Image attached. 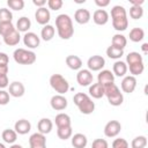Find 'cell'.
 <instances>
[{
    "instance_id": "obj_1",
    "label": "cell",
    "mask_w": 148,
    "mask_h": 148,
    "mask_svg": "<svg viewBox=\"0 0 148 148\" xmlns=\"http://www.w3.org/2000/svg\"><path fill=\"white\" fill-rule=\"evenodd\" d=\"M56 27L61 39H69L74 34L72 18L67 14H60L56 17Z\"/></svg>"
},
{
    "instance_id": "obj_2",
    "label": "cell",
    "mask_w": 148,
    "mask_h": 148,
    "mask_svg": "<svg viewBox=\"0 0 148 148\" xmlns=\"http://www.w3.org/2000/svg\"><path fill=\"white\" fill-rule=\"evenodd\" d=\"M111 17H112V25L118 31H124L128 27V20L126 15V9L123 6H114L111 9Z\"/></svg>"
},
{
    "instance_id": "obj_3",
    "label": "cell",
    "mask_w": 148,
    "mask_h": 148,
    "mask_svg": "<svg viewBox=\"0 0 148 148\" xmlns=\"http://www.w3.org/2000/svg\"><path fill=\"white\" fill-rule=\"evenodd\" d=\"M74 104L79 108L80 112L83 114H90L95 110V103L92 99L84 92H77L73 97Z\"/></svg>"
},
{
    "instance_id": "obj_4",
    "label": "cell",
    "mask_w": 148,
    "mask_h": 148,
    "mask_svg": "<svg viewBox=\"0 0 148 148\" xmlns=\"http://www.w3.org/2000/svg\"><path fill=\"white\" fill-rule=\"evenodd\" d=\"M104 95L108 97L109 103H110L111 105H113V106L120 105V104L123 103V101H124L123 94L120 92L119 88H118L114 83L104 87Z\"/></svg>"
},
{
    "instance_id": "obj_5",
    "label": "cell",
    "mask_w": 148,
    "mask_h": 148,
    "mask_svg": "<svg viewBox=\"0 0 148 148\" xmlns=\"http://www.w3.org/2000/svg\"><path fill=\"white\" fill-rule=\"evenodd\" d=\"M14 60L20 65H31L36 61V54L32 51L24 49H16L13 53Z\"/></svg>"
},
{
    "instance_id": "obj_6",
    "label": "cell",
    "mask_w": 148,
    "mask_h": 148,
    "mask_svg": "<svg viewBox=\"0 0 148 148\" xmlns=\"http://www.w3.org/2000/svg\"><path fill=\"white\" fill-rule=\"evenodd\" d=\"M50 84H51V87L57 92H59V95H62V94L67 92L68 89H69V84H68L67 80L62 75H60V74H53V75H51V77H50Z\"/></svg>"
},
{
    "instance_id": "obj_7",
    "label": "cell",
    "mask_w": 148,
    "mask_h": 148,
    "mask_svg": "<svg viewBox=\"0 0 148 148\" xmlns=\"http://www.w3.org/2000/svg\"><path fill=\"white\" fill-rule=\"evenodd\" d=\"M120 130H121V125H120L119 121H117V120H110L105 125V127H104V134L108 138H114V136H117L119 134Z\"/></svg>"
},
{
    "instance_id": "obj_8",
    "label": "cell",
    "mask_w": 148,
    "mask_h": 148,
    "mask_svg": "<svg viewBox=\"0 0 148 148\" xmlns=\"http://www.w3.org/2000/svg\"><path fill=\"white\" fill-rule=\"evenodd\" d=\"M87 65H88V68H89L90 72L91 71L96 72V71H101L105 66V60L101 56H92L88 59Z\"/></svg>"
},
{
    "instance_id": "obj_9",
    "label": "cell",
    "mask_w": 148,
    "mask_h": 148,
    "mask_svg": "<svg viewBox=\"0 0 148 148\" xmlns=\"http://www.w3.org/2000/svg\"><path fill=\"white\" fill-rule=\"evenodd\" d=\"M30 148H46V138L42 133H34L29 138Z\"/></svg>"
},
{
    "instance_id": "obj_10",
    "label": "cell",
    "mask_w": 148,
    "mask_h": 148,
    "mask_svg": "<svg viewBox=\"0 0 148 148\" xmlns=\"http://www.w3.org/2000/svg\"><path fill=\"white\" fill-rule=\"evenodd\" d=\"M76 81L80 86L86 87L92 82V74L89 69H81L76 74Z\"/></svg>"
},
{
    "instance_id": "obj_11",
    "label": "cell",
    "mask_w": 148,
    "mask_h": 148,
    "mask_svg": "<svg viewBox=\"0 0 148 148\" xmlns=\"http://www.w3.org/2000/svg\"><path fill=\"white\" fill-rule=\"evenodd\" d=\"M97 80L99 84H102L103 87H106V86H110L114 82V75L113 73H111V71H108V69H104V71H101L98 76H97Z\"/></svg>"
},
{
    "instance_id": "obj_12",
    "label": "cell",
    "mask_w": 148,
    "mask_h": 148,
    "mask_svg": "<svg viewBox=\"0 0 148 148\" xmlns=\"http://www.w3.org/2000/svg\"><path fill=\"white\" fill-rule=\"evenodd\" d=\"M51 108L56 111H61L67 108V99L62 95H54L50 101Z\"/></svg>"
},
{
    "instance_id": "obj_13",
    "label": "cell",
    "mask_w": 148,
    "mask_h": 148,
    "mask_svg": "<svg viewBox=\"0 0 148 148\" xmlns=\"http://www.w3.org/2000/svg\"><path fill=\"white\" fill-rule=\"evenodd\" d=\"M23 43L29 49H36L39 46L40 39L35 32H25V35L23 36Z\"/></svg>"
},
{
    "instance_id": "obj_14",
    "label": "cell",
    "mask_w": 148,
    "mask_h": 148,
    "mask_svg": "<svg viewBox=\"0 0 148 148\" xmlns=\"http://www.w3.org/2000/svg\"><path fill=\"white\" fill-rule=\"evenodd\" d=\"M136 87V79L132 75H127L121 81V89L124 92H127V94H131L134 91Z\"/></svg>"
},
{
    "instance_id": "obj_15",
    "label": "cell",
    "mask_w": 148,
    "mask_h": 148,
    "mask_svg": "<svg viewBox=\"0 0 148 148\" xmlns=\"http://www.w3.org/2000/svg\"><path fill=\"white\" fill-rule=\"evenodd\" d=\"M50 17H51L50 12L45 7L38 8L36 10V13H35V18H36L37 23H39L42 25H46L49 23V21H50Z\"/></svg>"
},
{
    "instance_id": "obj_16",
    "label": "cell",
    "mask_w": 148,
    "mask_h": 148,
    "mask_svg": "<svg viewBox=\"0 0 148 148\" xmlns=\"http://www.w3.org/2000/svg\"><path fill=\"white\" fill-rule=\"evenodd\" d=\"M24 91H25V89H24L23 83H21L18 81H14L9 84V91L8 92L13 97H21L24 95Z\"/></svg>"
},
{
    "instance_id": "obj_17",
    "label": "cell",
    "mask_w": 148,
    "mask_h": 148,
    "mask_svg": "<svg viewBox=\"0 0 148 148\" xmlns=\"http://www.w3.org/2000/svg\"><path fill=\"white\" fill-rule=\"evenodd\" d=\"M74 20L79 24H86L90 21V12L84 8H80L74 14Z\"/></svg>"
},
{
    "instance_id": "obj_18",
    "label": "cell",
    "mask_w": 148,
    "mask_h": 148,
    "mask_svg": "<svg viewBox=\"0 0 148 148\" xmlns=\"http://www.w3.org/2000/svg\"><path fill=\"white\" fill-rule=\"evenodd\" d=\"M92 20L98 25H104L109 21V14L104 9H97L92 14Z\"/></svg>"
},
{
    "instance_id": "obj_19",
    "label": "cell",
    "mask_w": 148,
    "mask_h": 148,
    "mask_svg": "<svg viewBox=\"0 0 148 148\" xmlns=\"http://www.w3.org/2000/svg\"><path fill=\"white\" fill-rule=\"evenodd\" d=\"M14 130L16 133L21 134V135H24L27 133L30 132L31 130V124L27 120V119H20L15 123V126H14Z\"/></svg>"
},
{
    "instance_id": "obj_20",
    "label": "cell",
    "mask_w": 148,
    "mask_h": 148,
    "mask_svg": "<svg viewBox=\"0 0 148 148\" xmlns=\"http://www.w3.org/2000/svg\"><path fill=\"white\" fill-rule=\"evenodd\" d=\"M52 127H53V124H52V121L49 118H42L38 121V124H37L38 133H42L44 135L47 134V133H50L51 130H52Z\"/></svg>"
},
{
    "instance_id": "obj_21",
    "label": "cell",
    "mask_w": 148,
    "mask_h": 148,
    "mask_svg": "<svg viewBox=\"0 0 148 148\" xmlns=\"http://www.w3.org/2000/svg\"><path fill=\"white\" fill-rule=\"evenodd\" d=\"M88 143V139L82 133H76L72 136V146L74 148H84Z\"/></svg>"
},
{
    "instance_id": "obj_22",
    "label": "cell",
    "mask_w": 148,
    "mask_h": 148,
    "mask_svg": "<svg viewBox=\"0 0 148 148\" xmlns=\"http://www.w3.org/2000/svg\"><path fill=\"white\" fill-rule=\"evenodd\" d=\"M21 39V36H20V32L15 29L14 31H12L9 35H7L6 37H3V42L9 45V46H14V45H17L18 42Z\"/></svg>"
},
{
    "instance_id": "obj_23",
    "label": "cell",
    "mask_w": 148,
    "mask_h": 148,
    "mask_svg": "<svg viewBox=\"0 0 148 148\" xmlns=\"http://www.w3.org/2000/svg\"><path fill=\"white\" fill-rule=\"evenodd\" d=\"M66 65L71 68V69H74V71H76V69H80L81 68V66H82V60L77 57V56H68L67 58H66Z\"/></svg>"
},
{
    "instance_id": "obj_24",
    "label": "cell",
    "mask_w": 148,
    "mask_h": 148,
    "mask_svg": "<svg viewBox=\"0 0 148 148\" xmlns=\"http://www.w3.org/2000/svg\"><path fill=\"white\" fill-rule=\"evenodd\" d=\"M89 94L94 98H102L104 96V87L99 83H94L89 87Z\"/></svg>"
},
{
    "instance_id": "obj_25",
    "label": "cell",
    "mask_w": 148,
    "mask_h": 148,
    "mask_svg": "<svg viewBox=\"0 0 148 148\" xmlns=\"http://www.w3.org/2000/svg\"><path fill=\"white\" fill-rule=\"evenodd\" d=\"M54 32H56V30H54L53 25H51V24H46V25H44V27L42 28L40 37H42L45 42H49V40H51V39L53 38Z\"/></svg>"
},
{
    "instance_id": "obj_26",
    "label": "cell",
    "mask_w": 148,
    "mask_h": 148,
    "mask_svg": "<svg viewBox=\"0 0 148 148\" xmlns=\"http://www.w3.org/2000/svg\"><path fill=\"white\" fill-rule=\"evenodd\" d=\"M57 127H68L71 126V117L66 113H59L56 116Z\"/></svg>"
},
{
    "instance_id": "obj_27",
    "label": "cell",
    "mask_w": 148,
    "mask_h": 148,
    "mask_svg": "<svg viewBox=\"0 0 148 148\" xmlns=\"http://www.w3.org/2000/svg\"><path fill=\"white\" fill-rule=\"evenodd\" d=\"M16 27H17V31L20 32H27L29 29H30V27H31V22H30V20L28 18V17H25V16H22V17H20L18 20H17V23H16Z\"/></svg>"
},
{
    "instance_id": "obj_28",
    "label": "cell",
    "mask_w": 148,
    "mask_h": 148,
    "mask_svg": "<svg viewBox=\"0 0 148 148\" xmlns=\"http://www.w3.org/2000/svg\"><path fill=\"white\" fill-rule=\"evenodd\" d=\"M127 44V39L124 35H120V34H117L112 37V46L114 47H118L120 50H124V47L126 46Z\"/></svg>"
},
{
    "instance_id": "obj_29",
    "label": "cell",
    "mask_w": 148,
    "mask_h": 148,
    "mask_svg": "<svg viewBox=\"0 0 148 148\" xmlns=\"http://www.w3.org/2000/svg\"><path fill=\"white\" fill-rule=\"evenodd\" d=\"M127 72V65L124 61H116L113 64V74L117 76H124Z\"/></svg>"
},
{
    "instance_id": "obj_30",
    "label": "cell",
    "mask_w": 148,
    "mask_h": 148,
    "mask_svg": "<svg viewBox=\"0 0 148 148\" xmlns=\"http://www.w3.org/2000/svg\"><path fill=\"white\" fill-rule=\"evenodd\" d=\"M145 37V31L141 28H133L130 31V39L134 43H138L140 40H142Z\"/></svg>"
},
{
    "instance_id": "obj_31",
    "label": "cell",
    "mask_w": 148,
    "mask_h": 148,
    "mask_svg": "<svg viewBox=\"0 0 148 148\" xmlns=\"http://www.w3.org/2000/svg\"><path fill=\"white\" fill-rule=\"evenodd\" d=\"M2 139L7 143H14L17 139V133L14 130H5L2 132Z\"/></svg>"
},
{
    "instance_id": "obj_32",
    "label": "cell",
    "mask_w": 148,
    "mask_h": 148,
    "mask_svg": "<svg viewBox=\"0 0 148 148\" xmlns=\"http://www.w3.org/2000/svg\"><path fill=\"white\" fill-rule=\"evenodd\" d=\"M123 54H124V50H120L112 45L106 49V56L111 59H119V58H121Z\"/></svg>"
},
{
    "instance_id": "obj_33",
    "label": "cell",
    "mask_w": 148,
    "mask_h": 148,
    "mask_svg": "<svg viewBox=\"0 0 148 148\" xmlns=\"http://www.w3.org/2000/svg\"><path fill=\"white\" fill-rule=\"evenodd\" d=\"M72 133H73V131H72L71 126H68V127H58V130H57V135L61 140L69 139L72 136Z\"/></svg>"
},
{
    "instance_id": "obj_34",
    "label": "cell",
    "mask_w": 148,
    "mask_h": 148,
    "mask_svg": "<svg viewBox=\"0 0 148 148\" xmlns=\"http://www.w3.org/2000/svg\"><path fill=\"white\" fill-rule=\"evenodd\" d=\"M15 28L13 25L12 22H3V23H0V35L2 37H6L7 35H9L12 31H14Z\"/></svg>"
},
{
    "instance_id": "obj_35",
    "label": "cell",
    "mask_w": 148,
    "mask_h": 148,
    "mask_svg": "<svg viewBox=\"0 0 148 148\" xmlns=\"http://www.w3.org/2000/svg\"><path fill=\"white\" fill-rule=\"evenodd\" d=\"M132 148H145L147 146V138L143 135H139L132 140Z\"/></svg>"
},
{
    "instance_id": "obj_36",
    "label": "cell",
    "mask_w": 148,
    "mask_h": 148,
    "mask_svg": "<svg viewBox=\"0 0 148 148\" xmlns=\"http://www.w3.org/2000/svg\"><path fill=\"white\" fill-rule=\"evenodd\" d=\"M126 61L128 65L136 64V62H142V56L138 52H130L126 56Z\"/></svg>"
},
{
    "instance_id": "obj_37",
    "label": "cell",
    "mask_w": 148,
    "mask_h": 148,
    "mask_svg": "<svg viewBox=\"0 0 148 148\" xmlns=\"http://www.w3.org/2000/svg\"><path fill=\"white\" fill-rule=\"evenodd\" d=\"M130 67V72L132 74V76H135V75H140L143 69H145V65L143 62H136V64H132V65H128Z\"/></svg>"
},
{
    "instance_id": "obj_38",
    "label": "cell",
    "mask_w": 148,
    "mask_h": 148,
    "mask_svg": "<svg viewBox=\"0 0 148 148\" xmlns=\"http://www.w3.org/2000/svg\"><path fill=\"white\" fill-rule=\"evenodd\" d=\"M143 15V9L141 6H132L130 9V16L134 20H139L141 18Z\"/></svg>"
},
{
    "instance_id": "obj_39",
    "label": "cell",
    "mask_w": 148,
    "mask_h": 148,
    "mask_svg": "<svg viewBox=\"0 0 148 148\" xmlns=\"http://www.w3.org/2000/svg\"><path fill=\"white\" fill-rule=\"evenodd\" d=\"M13 20V14L9 9L7 8H0V23L3 22H12Z\"/></svg>"
},
{
    "instance_id": "obj_40",
    "label": "cell",
    "mask_w": 148,
    "mask_h": 148,
    "mask_svg": "<svg viewBox=\"0 0 148 148\" xmlns=\"http://www.w3.org/2000/svg\"><path fill=\"white\" fill-rule=\"evenodd\" d=\"M7 5L10 9H14V10H21L23 9L24 7V1L23 0H8L7 1Z\"/></svg>"
},
{
    "instance_id": "obj_41",
    "label": "cell",
    "mask_w": 148,
    "mask_h": 148,
    "mask_svg": "<svg viewBox=\"0 0 148 148\" xmlns=\"http://www.w3.org/2000/svg\"><path fill=\"white\" fill-rule=\"evenodd\" d=\"M62 0H49L47 1V6L50 9L52 10H59L62 7Z\"/></svg>"
},
{
    "instance_id": "obj_42",
    "label": "cell",
    "mask_w": 148,
    "mask_h": 148,
    "mask_svg": "<svg viewBox=\"0 0 148 148\" xmlns=\"http://www.w3.org/2000/svg\"><path fill=\"white\" fill-rule=\"evenodd\" d=\"M112 148H128V143L125 139H116L112 142Z\"/></svg>"
},
{
    "instance_id": "obj_43",
    "label": "cell",
    "mask_w": 148,
    "mask_h": 148,
    "mask_svg": "<svg viewBox=\"0 0 148 148\" xmlns=\"http://www.w3.org/2000/svg\"><path fill=\"white\" fill-rule=\"evenodd\" d=\"M91 148H108V142L104 139H96L92 141Z\"/></svg>"
},
{
    "instance_id": "obj_44",
    "label": "cell",
    "mask_w": 148,
    "mask_h": 148,
    "mask_svg": "<svg viewBox=\"0 0 148 148\" xmlns=\"http://www.w3.org/2000/svg\"><path fill=\"white\" fill-rule=\"evenodd\" d=\"M9 103V94L6 90H0V105H6Z\"/></svg>"
},
{
    "instance_id": "obj_45",
    "label": "cell",
    "mask_w": 148,
    "mask_h": 148,
    "mask_svg": "<svg viewBox=\"0 0 148 148\" xmlns=\"http://www.w3.org/2000/svg\"><path fill=\"white\" fill-rule=\"evenodd\" d=\"M8 87V76L7 75H0V88Z\"/></svg>"
},
{
    "instance_id": "obj_46",
    "label": "cell",
    "mask_w": 148,
    "mask_h": 148,
    "mask_svg": "<svg viewBox=\"0 0 148 148\" xmlns=\"http://www.w3.org/2000/svg\"><path fill=\"white\" fill-rule=\"evenodd\" d=\"M8 61H9L8 56L3 52H0V65H8Z\"/></svg>"
},
{
    "instance_id": "obj_47",
    "label": "cell",
    "mask_w": 148,
    "mask_h": 148,
    "mask_svg": "<svg viewBox=\"0 0 148 148\" xmlns=\"http://www.w3.org/2000/svg\"><path fill=\"white\" fill-rule=\"evenodd\" d=\"M95 3L98 7H106L110 3V0H95Z\"/></svg>"
},
{
    "instance_id": "obj_48",
    "label": "cell",
    "mask_w": 148,
    "mask_h": 148,
    "mask_svg": "<svg viewBox=\"0 0 148 148\" xmlns=\"http://www.w3.org/2000/svg\"><path fill=\"white\" fill-rule=\"evenodd\" d=\"M32 3H34L35 6L42 8V7H44V5L46 3V1H45V0H32Z\"/></svg>"
},
{
    "instance_id": "obj_49",
    "label": "cell",
    "mask_w": 148,
    "mask_h": 148,
    "mask_svg": "<svg viewBox=\"0 0 148 148\" xmlns=\"http://www.w3.org/2000/svg\"><path fill=\"white\" fill-rule=\"evenodd\" d=\"M8 65H0V75H7Z\"/></svg>"
},
{
    "instance_id": "obj_50",
    "label": "cell",
    "mask_w": 148,
    "mask_h": 148,
    "mask_svg": "<svg viewBox=\"0 0 148 148\" xmlns=\"http://www.w3.org/2000/svg\"><path fill=\"white\" fill-rule=\"evenodd\" d=\"M130 2H131L133 6H141V5L145 2V0H130Z\"/></svg>"
},
{
    "instance_id": "obj_51",
    "label": "cell",
    "mask_w": 148,
    "mask_h": 148,
    "mask_svg": "<svg viewBox=\"0 0 148 148\" xmlns=\"http://www.w3.org/2000/svg\"><path fill=\"white\" fill-rule=\"evenodd\" d=\"M141 49H142V51H143L145 53H147V52H148V43H143L142 46H141Z\"/></svg>"
},
{
    "instance_id": "obj_52",
    "label": "cell",
    "mask_w": 148,
    "mask_h": 148,
    "mask_svg": "<svg viewBox=\"0 0 148 148\" xmlns=\"http://www.w3.org/2000/svg\"><path fill=\"white\" fill-rule=\"evenodd\" d=\"M9 148H23V147L20 146V145H13V146H10Z\"/></svg>"
},
{
    "instance_id": "obj_53",
    "label": "cell",
    "mask_w": 148,
    "mask_h": 148,
    "mask_svg": "<svg viewBox=\"0 0 148 148\" xmlns=\"http://www.w3.org/2000/svg\"><path fill=\"white\" fill-rule=\"evenodd\" d=\"M0 148H6V147H5V145H3V143H0Z\"/></svg>"
},
{
    "instance_id": "obj_54",
    "label": "cell",
    "mask_w": 148,
    "mask_h": 148,
    "mask_svg": "<svg viewBox=\"0 0 148 148\" xmlns=\"http://www.w3.org/2000/svg\"><path fill=\"white\" fill-rule=\"evenodd\" d=\"M0 46H1V42H0Z\"/></svg>"
}]
</instances>
